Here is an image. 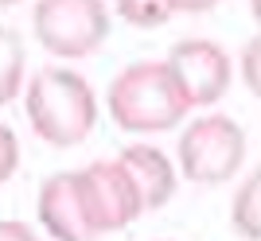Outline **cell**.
<instances>
[{"label":"cell","instance_id":"obj_6","mask_svg":"<svg viewBox=\"0 0 261 241\" xmlns=\"http://www.w3.org/2000/svg\"><path fill=\"white\" fill-rule=\"evenodd\" d=\"M164 66H168V74H172L187 109L218 101L230 86V58L211 39H184V43H175Z\"/></svg>","mask_w":261,"mask_h":241},{"label":"cell","instance_id":"obj_1","mask_svg":"<svg viewBox=\"0 0 261 241\" xmlns=\"http://www.w3.org/2000/svg\"><path fill=\"white\" fill-rule=\"evenodd\" d=\"M98 117V101L94 89L82 74L51 66L32 78L28 89V120H32L35 136H43L55 148H70V144L86 140Z\"/></svg>","mask_w":261,"mask_h":241},{"label":"cell","instance_id":"obj_7","mask_svg":"<svg viewBox=\"0 0 261 241\" xmlns=\"http://www.w3.org/2000/svg\"><path fill=\"white\" fill-rule=\"evenodd\" d=\"M39 218L59 241H94V233L86 226V214H82L78 183L70 171L51 175L43 183V191H39Z\"/></svg>","mask_w":261,"mask_h":241},{"label":"cell","instance_id":"obj_5","mask_svg":"<svg viewBox=\"0 0 261 241\" xmlns=\"http://www.w3.org/2000/svg\"><path fill=\"white\" fill-rule=\"evenodd\" d=\"M78 198H82V214H86L90 233H109V230H125L141 210V198L133 191L129 175L121 171L117 160H94L90 167H82L74 175Z\"/></svg>","mask_w":261,"mask_h":241},{"label":"cell","instance_id":"obj_3","mask_svg":"<svg viewBox=\"0 0 261 241\" xmlns=\"http://www.w3.org/2000/svg\"><path fill=\"white\" fill-rule=\"evenodd\" d=\"M246 160V132H242L238 120L222 117H199L191 129L184 132L179 140V164H184V175L195 179V183H226L234 171Z\"/></svg>","mask_w":261,"mask_h":241},{"label":"cell","instance_id":"obj_10","mask_svg":"<svg viewBox=\"0 0 261 241\" xmlns=\"http://www.w3.org/2000/svg\"><path fill=\"white\" fill-rule=\"evenodd\" d=\"M257 187H261V175H250V179H246V183H242V191H238V198H234V214H230L234 230H238L246 241H257V237H261V206H257Z\"/></svg>","mask_w":261,"mask_h":241},{"label":"cell","instance_id":"obj_9","mask_svg":"<svg viewBox=\"0 0 261 241\" xmlns=\"http://www.w3.org/2000/svg\"><path fill=\"white\" fill-rule=\"evenodd\" d=\"M20 78H23V47H20V35L0 27V105L12 101V94L20 89Z\"/></svg>","mask_w":261,"mask_h":241},{"label":"cell","instance_id":"obj_8","mask_svg":"<svg viewBox=\"0 0 261 241\" xmlns=\"http://www.w3.org/2000/svg\"><path fill=\"white\" fill-rule=\"evenodd\" d=\"M117 164L129 175L137 198H141V210H156L175 195V171H172V164H168V156L160 148H148V144L125 148L117 156Z\"/></svg>","mask_w":261,"mask_h":241},{"label":"cell","instance_id":"obj_14","mask_svg":"<svg viewBox=\"0 0 261 241\" xmlns=\"http://www.w3.org/2000/svg\"><path fill=\"white\" fill-rule=\"evenodd\" d=\"M253 63H257V39H253V43L250 47H246V86H250L253 89V94H257V70H253Z\"/></svg>","mask_w":261,"mask_h":241},{"label":"cell","instance_id":"obj_4","mask_svg":"<svg viewBox=\"0 0 261 241\" xmlns=\"http://www.w3.org/2000/svg\"><path fill=\"white\" fill-rule=\"evenodd\" d=\"M32 23L35 39L59 58H82L109 35V12L98 0H43Z\"/></svg>","mask_w":261,"mask_h":241},{"label":"cell","instance_id":"obj_2","mask_svg":"<svg viewBox=\"0 0 261 241\" xmlns=\"http://www.w3.org/2000/svg\"><path fill=\"white\" fill-rule=\"evenodd\" d=\"M187 113L179 89L164 63H133L125 66L109 89V117L129 132H160L172 129Z\"/></svg>","mask_w":261,"mask_h":241},{"label":"cell","instance_id":"obj_13","mask_svg":"<svg viewBox=\"0 0 261 241\" xmlns=\"http://www.w3.org/2000/svg\"><path fill=\"white\" fill-rule=\"evenodd\" d=\"M0 241H39L23 222H0Z\"/></svg>","mask_w":261,"mask_h":241},{"label":"cell","instance_id":"obj_12","mask_svg":"<svg viewBox=\"0 0 261 241\" xmlns=\"http://www.w3.org/2000/svg\"><path fill=\"white\" fill-rule=\"evenodd\" d=\"M16 164H20V144H16L12 129H4V125H0V183H4V179H12Z\"/></svg>","mask_w":261,"mask_h":241},{"label":"cell","instance_id":"obj_11","mask_svg":"<svg viewBox=\"0 0 261 241\" xmlns=\"http://www.w3.org/2000/svg\"><path fill=\"white\" fill-rule=\"evenodd\" d=\"M172 12H195V4H117V16L121 20H129L133 27H156V23H168L172 20Z\"/></svg>","mask_w":261,"mask_h":241}]
</instances>
